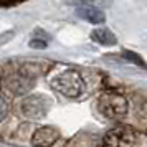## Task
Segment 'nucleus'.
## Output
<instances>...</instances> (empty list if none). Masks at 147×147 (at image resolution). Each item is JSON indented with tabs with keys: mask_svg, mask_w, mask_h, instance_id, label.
Segmentation results:
<instances>
[{
	"mask_svg": "<svg viewBox=\"0 0 147 147\" xmlns=\"http://www.w3.org/2000/svg\"><path fill=\"white\" fill-rule=\"evenodd\" d=\"M35 78L36 73L30 71V68H22L17 73H10L3 80V84L8 91L15 96H22V94H27L32 88L35 86Z\"/></svg>",
	"mask_w": 147,
	"mask_h": 147,
	"instance_id": "nucleus-3",
	"label": "nucleus"
},
{
	"mask_svg": "<svg viewBox=\"0 0 147 147\" xmlns=\"http://www.w3.org/2000/svg\"><path fill=\"white\" fill-rule=\"evenodd\" d=\"M51 107V99L43 94H30L22 101V113L28 119H43Z\"/></svg>",
	"mask_w": 147,
	"mask_h": 147,
	"instance_id": "nucleus-4",
	"label": "nucleus"
},
{
	"mask_svg": "<svg viewBox=\"0 0 147 147\" xmlns=\"http://www.w3.org/2000/svg\"><path fill=\"white\" fill-rule=\"evenodd\" d=\"M76 13H78L80 18L89 22V23H93V25L104 23V20H106V15L102 13V10H101V8L89 7V5H81V7H78Z\"/></svg>",
	"mask_w": 147,
	"mask_h": 147,
	"instance_id": "nucleus-7",
	"label": "nucleus"
},
{
	"mask_svg": "<svg viewBox=\"0 0 147 147\" xmlns=\"http://www.w3.org/2000/svg\"><path fill=\"white\" fill-rule=\"evenodd\" d=\"M124 56H127V58H129V60L132 61V63H139L140 66H144V61L140 60V58L137 56V55H132L131 51H124Z\"/></svg>",
	"mask_w": 147,
	"mask_h": 147,
	"instance_id": "nucleus-12",
	"label": "nucleus"
},
{
	"mask_svg": "<svg viewBox=\"0 0 147 147\" xmlns=\"http://www.w3.org/2000/svg\"><path fill=\"white\" fill-rule=\"evenodd\" d=\"M81 5H89L96 8H106L111 5V0H80Z\"/></svg>",
	"mask_w": 147,
	"mask_h": 147,
	"instance_id": "nucleus-9",
	"label": "nucleus"
},
{
	"mask_svg": "<svg viewBox=\"0 0 147 147\" xmlns=\"http://www.w3.org/2000/svg\"><path fill=\"white\" fill-rule=\"evenodd\" d=\"M28 45H30V48H35V50H43V48H47L48 40H43V38H38V36H33L32 40L28 41Z\"/></svg>",
	"mask_w": 147,
	"mask_h": 147,
	"instance_id": "nucleus-10",
	"label": "nucleus"
},
{
	"mask_svg": "<svg viewBox=\"0 0 147 147\" xmlns=\"http://www.w3.org/2000/svg\"><path fill=\"white\" fill-rule=\"evenodd\" d=\"M104 147H134L136 146V132L129 127L117 126L109 129L102 137Z\"/></svg>",
	"mask_w": 147,
	"mask_h": 147,
	"instance_id": "nucleus-5",
	"label": "nucleus"
},
{
	"mask_svg": "<svg viewBox=\"0 0 147 147\" xmlns=\"http://www.w3.org/2000/svg\"><path fill=\"white\" fill-rule=\"evenodd\" d=\"M91 40L102 45V47H114L117 43L116 35L111 30H107V28H96V30H93L91 32Z\"/></svg>",
	"mask_w": 147,
	"mask_h": 147,
	"instance_id": "nucleus-8",
	"label": "nucleus"
},
{
	"mask_svg": "<svg viewBox=\"0 0 147 147\" xmlns=\"http://www.w3.org/2000/svg\"><path fill=\"white\" fill-rule=\"evenodd\" d=\"M51 86L66 98H78L84 91V81L76 69H65L51 80Z\"/></svg>",
	"mask_w": 147,
	"mask_h": 147,
	"instance_id": "nucleus-1",
	"label": "nucleus"
},
{
	"mask_svg": "<svg viewBox=\"0 0 147 147\" xmlns=\"http://www.w3.org/2000/svg\"><path fill=\"white\" fill-rule=\"evenodd\" d=\"M15 35V32H7V33H3V35H0V45H2V43H7V38H12V36H13Z\"/></svg>",
	"mask_w": 147,
	"mask_h": 147,
	"instance_id": "nucleus-13",
	"label": "nucleus"
},
{
	"mask_svg": "<svg viewBox=\"0 0 147 147\" xmlns=\"http://www.w3.org/2000/svg\"><path fill=\"white\" fill-rule=\"evenodd\" d=\"M98 109L107 119H121L129 111V102L122 94L117 93H102L98 99Z\"/></svg>",
	"mask_w": 147,
	"mask_h": 147,
	"instance_id": "nucleus-2",
	"label": "nucleus"
},
{
	"mask_svg": "<svg viewBox=\"0 0 147 147\" xmlns=\"http://www.w3.org/2000/svg\"><path fill=\"white\" fill-rule=\"evenodd\" d=\"M8 116V102L3 98H0V122Z\"/></svg>",
	"mask_w": 147,
	"mask_h": 147,
	"instance_id": "nucleus-11",
	"label": "nucleus"
},
{
	"mask_svg": "<svg viewBox=\"0 0 147 147\" xmlns=\"http://www.w3.org/2000/svg\"><path fill=\"white\" fill-rule=\"evenodd\" d=\"M60 132L58 129H55L51 126H43L38 127L32 136V146L33 147H51L58 140Z\"/></svg>",
	"mask_w": 147,
	"mask_h": 147,
	"instance_id": "nucleus-6",
	"label": "nucleus"
}]
</instances>
